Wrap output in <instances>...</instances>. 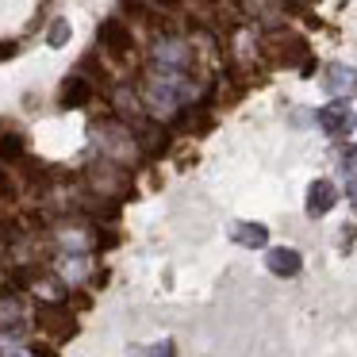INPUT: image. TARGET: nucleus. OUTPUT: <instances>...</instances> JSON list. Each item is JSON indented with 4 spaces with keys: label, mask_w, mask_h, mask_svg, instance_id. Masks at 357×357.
Segmentation results:
<instances>
[{
    "label": "nucleus",
    "mask_w": 357,
    "mask_h": 357,
    "mask_svg": "<svg viewBox=\"0 0 357 357\" xmlns=\"http://www.w3.org/2000/svg\"><path fill=\"white\" fill-rule=\"evenodd\" d=\"M139 96H142V108H146L154 119H177L181 112L192 104L196 85L188 81V73L154 70V66H150L146 81L139 85Z\"/></svg>",
    "instance_id": "obj_1"
},
{
    "label": "nucleus",
    "mask_w": 357,
    "mask_h": 357,
    "mask_svg": "<svg viewBox=\"0 0 357 357\" xmlns=\"http://www.w3.org/2000/svg\"><path fill=\"white\" fill-rule=\"evenodd\" d=\"M150 66H154V70L188 73V66H192V47H188L181 35H162V39L150 43Z\"/></svg>",
    "instance_id": "obj_2"
},
{
    "label": "nucleus",
    "mask_w": 357,
    "mask_h": 357,
    "mask_svg": "<svg viewBox=\"0 0 357 357\" xmlns=\"http://www.w3.org/2000/svg\"><path fill=\"white\" fill-rule=\"evenodd\" d=\"M93 139L104 146L108 158H131L135 154V135L127 131L119 119H100V123H93Z\"/></svg>",
    "instance_id": "obj_3"
},
{
    "label": "nucleus",
    "mask_w": 357,
    "mask_h": 357,
    "mask_svg": "<svg viewBox=\"0 0 357 357\" xmlns=\"http://www.w3.org/2000/svg\"><path fill=\"white\" fill-rule=\"evenodd\" d=\"M100 47L108 50L116 62H127V58L135 54V31L127 27V20H119V16L104 20L100 24Z\"/></svg>",
    "instance_id": "obj_4"
},
{
    "label": "nucleus",
    "mask_w": 357,
    "mask_h": 357,
    "mask_svg": "<svg viewBox=\"0 0 357 357\" xmlns=\"http://www.w3.org/2000/svg\"><path fill=\"white\" fill-rule=\"evenodd\" d=\"M323 93L334 96V100H349L357 93V70L346 62H331L323 70Z\"/></svg>",
    "instance_id": "obj_5"
},
{
    "label": "nucleus",
    "mask_w": 357,
    "mask_h": 357,
    "mask_svg": "<svg viewBox=\"0 0 357 357\" xmlns=\"http://www.w3.org/2000/svg\"><path fill=\"white\" fill-rule=\"evenodd\" d=\"M93 77H85V73H73V77H66L62 81V93H58V104H62L66 112H73V108H85L89 100H93Z\"/></svg>",
    "instance_id": "obj_6"
},
{
    "label": "nucleus",
    "mask_w": 357,
    "mask_h": 357,
    "mask_svg": "<svg viewBox=\"0 0 357 357\" xmlns=\"http://www.w3.org/2000/svg\"><path fill=\"white\" fill-rule=\"evenodd\" d=\"M238 8L246 20H254V24H265V27H284V12H280L277 0H238Z\"/></svg>",
    "instance_id": "obj_7"
},
{
    "label": "nucleus",
    "mask_w": 357,
    "mask_h": 357,
    "mask_svg": "<svg viewBox=\"0 0 357 357\" xmlns=\"http://www.w3.org/2000/svg\"><path fill=\"white\" fill-rule=\"evenodd\" d=\"M39 326L43 331H54L58 338H70L73 331H77V323H73V315H70V307H62V303H43L39 307Z\"/></svg>",
    "instance_id": "obj_8"
},
{
    "label": "nucleus",
    "mask_w": 357,
    "mask_h": 357,
    "mask_svg": "<svg viewBox=\"0 0 357 357\" xmlns=\"http://www.w3.org/2000/svg\"><path fill=\"white\" fill-rule=\"evenodd\" d=\"M319 127H323L326 135H346L349 127H354V112H349V104L346 100H334V104H326L323 112H319Z\"/></svg>",
    "instance_id": "obj_9"
},
{
    "label": "nucleus",
    "mask_w": 357,
    "mask_h": 357,
    "mask_svg": "<svg viewBox=\"0 0 357 357\" xmlns=\"http://www.w3.org/2000/svg\"><path fill=\"white\" fill-rule=\"evenodd\" d=\"M338 204V188L331 185L326 177H319V181H311V188H307V215H326V211Z\"/></svg>",
    "instance_id": "obj_10"
},
{
    "label": "nucleus",
    "mask_w": 357,
    "mask_h": 357,
    "mask_svg": "<svg viewBox=\"0 0 357 357\" xmlns=\"http://www.w3.org/2000/svg\"><path fill=\"white\" fill-rule=\"evenodd\" d=\"M231 238L238 242V246L265 250V242H269V227H261V223H250V219H234V223H231Z\"/></svg>",
    "instance_id": "obj_11"
},
{
    "label": "nucleus",
    "mask_w": 357,
    "mask_h": 357,
    "mask_svg": "<svg viewBox=\"0 0 357 357\" xmlns=\"http://www.w3.org/2000/svg\"><path fill=\"white\" fill-rule=\"evenodd\" d=\"M265 265H269L273 277H296V273L303 269V257L296 254V250H288V246H277V250L265 254Z\"/></svg>",
    "instance_id": "obj_12"
},
{
    "label": "nucleus",
    "mask_w": 357,
    "mask_h": 357,
    "mask_svg": "<svg viewBox=\"0 0 357 357\" xmlns=\"http://www.w3.org/2000/svg\"><path fill=\"white\" fill-rule=\"evenodd\" d=\"M24 154H27V139L20 131H4V135H0V162H4V165L24 162Z\"/></svg>",
    "instance_id": "obj_13"
},
{
    "label": "nucleus",
    "mask_w": 357,
    "mask_h": 357,
    "mask_svg": "<svg viewBox=\"0 0 357 357\" xmlns=\"http://www.w3.org/2000/svg\"><path fill=\"white\" fill-rule=\"evenodd\" d=\"M139 142H146V154H165L169 150V131H162V127H146V131L139 135Z\"/></svg>",
    "instance_id": "obj_14"
},
{
    "label": "nucleus",
    "mask_w": 357,
    "mask_h": 357,
    "mask_svg": "<svg viewBox=\"0 0 357 357\" xmlns=\"http://www.w3.org/2000/svg\"><path fill=\"white\" fill-rule=\"evenodd\" d=\"M66 39H70V24H66V20H54L50 31H47V43L50 47H66Z\"/></svg>",
    "instance_id": "obj_15"
},
{
    "label": "nucleus",
    "mask_w": 357,
    "mask_h": 357,
    "mask_svg": "<svg viewBox=\"0 0 357 357\" xmlns=\"http://www.w3.org/2000/svg\"><path fill=\"white\" fill-rule=\"evenodd\" d=\"M0 200H16V181L4 169V162H0Z\"/></svg>",
    "instance_id": "obj_16"
},
{
    "label": "nucleus",
    "mask_w": 357,
    "mask_h": 357,
    "mask_svg": "<svg viewBox=\"0 0 357 357\" xmlns=\"http://www.w3.org/2000/svg\"><path fill=\"white\" fill-rule=\"evenodd\" d=\"M20 319V307L12 300H0V326H12Z\"/></svg>",
    "instance_id": "obj_17"
},
{
    "label": "nucleus",
    "mask_w": 357,
    "mask_h": 357,
    "mask_svg": "<svg viewBox=\"0 0 357 357\" xmlns=\"http://www.w3.org/2000/svg\"><path fill=\"white\" fill-rule=\"evenodd\" d=\"M342 173H349V181H357V146H349L342 154Z\"/></svg>",
    "instance_id": "obj_18"
},
{
    "label": "nucleus",
    "mask_w": 357,
    "mask_h": 357,
    "mask_svg": "<svg viewBox=\"0 0 357 357\" xmlns=\"http://www.w3.org/2000/svg\"><path fill=\"white\" fill-rule=\"evenodd\" d=\"M119 8H123L127 16H142V12H146V0H119Z\"/></svg>",
    "instance_id": "obj_19"
},
{
    "label": "nucleus",
    "mask_w": 357,
    "mask_h": 357,
    "mask_svg": "<svg viewBox=\"0 0 357 357\" xmlns=\"http://www.w3.org/2000/svg\"><path fill=\"white\" fill-rule=\"evenodd\" d=\"M20 234V223L16 219H8V223H0V242H12Z\"/></svg>",
    "instance_id": "obj_20"
},
{
    "label": "nucleus",
    "mask_w": 357,
    "mask_h": 357,
    "mask_svg": "<svg viewBox=\"0 0 357 357\" xmlns=\"http://www.w3.org/2000/svg\"><path fill=\"white\" fill-rule=\"evenodd\" d=\"M16 54H20V43H12V39L0 43V62H8V58H16Z\"/></svg>",
    "instance_id": "obj_21"
},
{
    "label": "nucleus",
    "mask_w": 357,
    "mask_h": 357,
    "mask_svg": "<svg viewBox=\"0 0 357 357\" xmlns=\"http://www.w3.org/2000/svg\"><path fill=\"white\" fill-rule=\"evenodd\" d=\"M150 354L154 357H177V349H173V342H162V346H154Z\"/></svg>",
    "instance_id": "obj_22"
},
{
    "label": "nucleus",
    "mask_w": 357,
    "mask_h": 357,
    "mask_svg": "<svg viewBox=\"0 0 357 357\" xmlns=\"http://www.w3.org/2000/svg\"><path fill=\"white\" fill-rule=\"evenodd\" d=\"M154 4H158L162 12H177V8H181V0H154Z\"/></svg>",
    "instance_id": "obj_23"
},
{
    "label": "nucleus",
    "mask_w": 357,
    "mask_h": 357,
    "mask_svg": "<svg viewBox=\"0 0 357 357\" xmlns=\"http://www.w3.org/2000/svg\"><path fill=\"white\" fill-rule=\"evenodd\" d=\"M35 357H58V354L50 346H35Z\"/></svg>",
    "instance_id": "obj_24"
},
{
    "label": "nucleus",
    "mask_w": 357,
    "mask_h": 357,
    "mask_svg": "<svg viewBox=\"0 0 357 357\" xmlns=\"http://www.w3.org/2000/svg\"><path fill=\"white\" fill-rule=\"evenodd\" d=\"M349 200H354V211H357V181H349Z\"/></svg>",
    "instance_id": "obj_25"
},
{
    "label": "nucleus",
    "mask_w": 357,
    "mask_h": 357,
    "mask_svg": "<svg viewBox=\"0 0 357 357\" xmlns=\"http://www.w3.org/2000/svg\"><path fill=\"white\" fill-rule=\"evenodd\" d=\"M8 357H27V354H8Z\"/></svg>",
    "instance_id": "obj_26"
},
{
    "label": "nucleus",
    "mask_w": 357,
    "mask_h": 357,
    "mask_svg": "<svg viewBox=\"0 0 357 357\" xmlns=\"http://www.w3.org/2000/svg\"><path fill=\"white\" fill-rule=\"evenodd\" d=\"M200 4H215V0H200Z\"/></svg>",
    "instance_id": "obj_27"
}]
</instances>
